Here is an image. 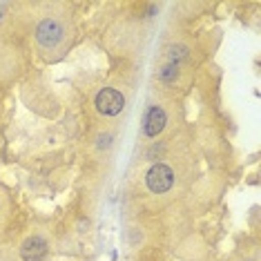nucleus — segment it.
I'll list each match as a JSON object with an SVG mask.
<instances>
[{
    "instance_id": "f257e3e1",
    "label": "nucleus",
    "mask_w": 261,
    "mask_h": 261,
    "mask_svg": "<svg viewBox=\"0 0 261 261\" xmlns=\"http://www.w3.org/2000/svg\"><path fill=\"white\" fill-rule=\"evenodd\" d=\"M96 110L105 116H116L121 114V110L125 108V96H123L118 90L114 87H103L98 94H96V100H94Z\"/></svg>"
},
{
    "instance_id": "f03ea898",
    "label": "nucleus",
    "mask_w": 261,
    "mask_h": 261,
    "mask_svg": "<svg viewBox=\"0 0 261 261\" xmlns=\"http://www.w3.org/2000/svg\"><path fill=\"white\" fill-rule=\"evenodd\" d=\"M145 181H147L150 192L163 194V192H168V190L174 186V172H172V168H168V165L156 163V165H152V168H150Z\"/></svg>"
},
{
    "instance_id": "7ed1b4c3",
    "label": "nucleus",
    "mask_w": 261,
    "mask_h": 261,
    "mask_svg": "<svg viewBox=\"0 0 261 261\" xmlns=\"http://www.w3.org/2000/svg\"><path fill=\"white\" fill-rule=\"evenodd\" d=\"M36 38H38V43L43 45L45 49H56V47L63 43L65 32H63V27H61V22H58V20L47 18V20H43L38 25Z\"/></svg>"
},
{
    "instance_id": "20e7f679",
    "label": "nucleus",
    "mask_w": 261,
    "mask_h": 261,
    "mask_svg": "<svg viewBox=\"0 0 261 261\" xmlns=\"http://www.w3.org/2000/svg\"><path fill=\"white\" fill-rule=\"evenodd\" d=\"M47 250H49L47 241L43 239V237L34 234V237H29V239H25V243H22L20 257H22V261H43L47 257Z\"/></svg>"
},
{
    "instance_id": "39448f33",
    "label": "nucleus",
    "mask_w": 261,
    "mask_h": 261,
    "mask_svg": "<svg viewBox=\"0 0 261 261\" xmlns=\"http://www.w3.org/2000/svg\"><path fill=\"white\" fill-rule=\"evenodd\" d=\"M165 123H168V116H165V112L161 108H150L145 114V134L150 136V139H154V136H159L163 132Z\"/></svg>"
},
{
    "instance_id": "423d86ee",
    "label": "nucleus",
    "mask_w": 261,
    "mask_h": 261,
    "mask_svg": "<svg viewBox=\"0 0 261 261\" xmlns=\"http://www.w3.org/2000/svg\"><path fill=\"white\" fill-rule=\"evenodd\" d=\"M161 79H163V81H172V79H176V65H170V67H165V72L161 74Z\"/></svg>"
}]
</instances>
